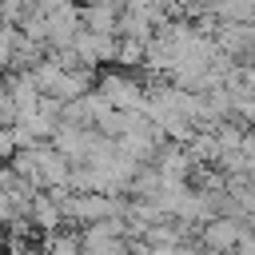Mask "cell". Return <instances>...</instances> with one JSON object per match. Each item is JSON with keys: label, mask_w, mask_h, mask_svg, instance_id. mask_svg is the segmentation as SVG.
I'll return each instance as SVG.
<instances>
[{"label": "cell", "mask_w": 255, "mask_h": 255, "mask_svg": "<svg viewBox=\"0 0 255 255\" xmlns=\"http://www.w3.org/2000/svg\"><path fill=\"white\" fill-rule=\"evenodd\" d=\"M143 56H147V44H139V40H120L116 64H124V72H128V68H139Z\"/></svg>", "instance_id": "ba28073f"}, {"label": "cell", "mask_w": 255, "mask_h": 255, "mask_svg": "<svg viewBox=\"0 0 255 255\" xmlns=\"http://www.w3.org/2000/svg\"><path fill=\"white\" fill-rule=\"evenodd\" d=\"M96 92L104 96V104H108L112 112H143V104H147V88H143L135 76H128V72H108V76H100Z\"/></svg>", "instance_id": "6da1fadb"}, {"label": "cell", "mask_w": 255, "mask_h": 255, "mask_svg": "<svg viewBox=\"0 0 255 255\" xmlns=\"http://www.w3.org/2000/svg\"><path fill=\"white\" fill-rule=\"evenodd\" d=\"M235 255H255V231H243V239H239Z\"/></svg>", "instance_id": "8fae6325"}, {"label": "cell", "mask_w": 255, "mask_h": 255, "mask_svg": "<svg viewBox=\"0 0 255 255\" xmlns=\"http://www.w3.org/2000/svg\"><path fill=\"white\" fill-rule=\"evenodd\" d=\"M20 28L16 24H4L0 20V72H12L16 68V52H20Z\"/></svg>", "instance_id": "52a82bcc"}, {"label": "cell", "mask_w": 255, "mask_h": 255, "mask_svg": "<svg viewBox=\"0 0 255 255\" xmlns=\"http://www.w3.org/2000/svg\"><path fill=\"white\" fill-rule=\"evenodd\" d=\"M44 255H84L80 227H60V231L44 235Z\"/></svg>", "instance_id": "8992f818"}, {"label": "cell", "mask_w": 255, "mask_h": 255, "mask_svg": "<svg viewBox=\"0 0 255 255\" xmlns=\"http://www.w3.org/2000/svg\"><path fill=\"white\" fill-rule=\"evenodd\" d=\"M12 155H16V135H12V128L0 124V159H12Z\"/></svg>", "instance_id": "9c48e42d"}, {"label": "cell", "mask_w": 255, "mask_h": 255, "mask_svg": "<svg viewBox=\"0 0 255 255\" xmlns=\"http://www.w3.org/2000/svg\"><path fill=\"white\" fill-rule=\"evenodd\" d=\"M175 255H203V247H199V243H179Z\"/></svg>", "instance_id": "7c38bea8"}, {"label": "cell", "mask_w": 255, "mask_h": 255, "mask_svg": "<svg viewBox=\"0 0 255 255\" xmlns=\"http://www.w3.org/2000/svg\"><path fill=\"white\" fill-rule=\"evenodd\" d=\"M28 223H36L44 235H52V231H60L64 227V211H60V203L48 195V191H36L32 195V203H28V215H24Z\"/></svg>", "instance_id": "277c9868"}, {"label": "cell", "mask_w": 255, "mask_h": 255, "mask_svg": "<svg viewBox=\"0 0 255 255\" xmlns=\"http://www.w3.org/2000/svg\"><path fill=\"white\" fill-rule=\"evenodd\" d=\"M243 223L239 219H211V223H203L199 227V235H195V243L203 247V251H223V255H235V247H239V239H243Z\"/></svg>", "instance_id": "3957f363"}, {"label": "cell", "mask_w": 255, "mask_h": 255, "mask_svg": "<svg viewBox=\"0 0 255 255\" xmlns=\"http://www.w3.org/2000/svg\"><path fill=\"white\" fill-rule=\"evenodd\" d=\"M215 44L227 60H235L239 68L255 64V24H215Z\"/></svg>", "instance_id": "7a4b0ae2"}, {"label": "cell", "mask_w": 255, "mask_h": 255, "mask_svg": "<svg viewBox=\"0 0 255 255\" xmlns=\"http://www.w3.org/2000/svg\"><path fill=\"white\" fill-rule=\"evenodd\" d=\"M203 255H223V251H203Z\"/></svg>", "instance_id": "4fadbf2b"}, {"label": "cell", "mask_w": 255, "mask_h": 255, "mask_svg": "<svg viewBox=\"0 0 255 255\" xmlns=\"http://www.w3.org/2000/svg\"><path fill=\"white\" fill-rule=\"evenodd\" d=\"M239 84L255 96V64H247V68H239Z\"/></svg>", "instance_id": "30bf717a"}, {"label": "cell", "mask_w": 255, "mask_h": 255, "mask_svg": "<svg viewBox=\"0 0 255 255\" xmlns=\"http://www.w3.org/2000/svg\"><path fill=\"white\" fill-rule=\"evenodd\" d=\"M215 24H255V0H211Z\"/></svg>", "instance_id": "5b68a950"}]
</instances>
